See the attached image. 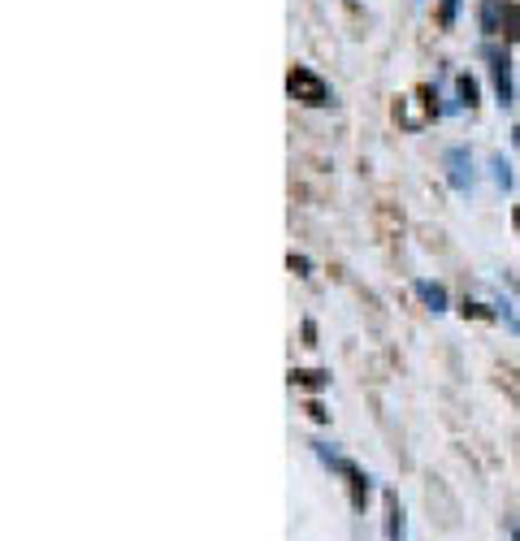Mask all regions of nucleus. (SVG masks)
<instances>
[{"mask_svg":"<svg viewBox=\"0 0 520 541\" xmlns=\"http://www.w3.org/2000/svg\"><path fill=\"white\" fill-rule=\"evenodd\" d=\"M516 143H520V130H516Z\"/></svg>","mask_w":520,"mask_h":541,"instance_id":"7ed1b4c3","label":"nucleus"},{"mask_svg":"<svg viewBox=\"0 0 520 541\" xmlns=\"http://www.w3.org/2000/svg\"><path fill=\"white\" fill-rule=\"evenodd\" d=\"M286 91H291L299 104H308V109H321V104H330V87H325L312 70H304V65H295V70L286 74Z\"/></svg>","mask_w":520,"mask_h":541,"instance_id":"f257e3e1","label":"nucleus"},{"mask_svg":"<svg viewBox=\"0 0 520 541\" xmlns=\"http://www.w3.org/2000/svg\"><path fill=\"white\" fill-rule=\"evenodd\" d=\"M499 381L512 390V399L520 403V373H516V368H499Z\"/></svg>","mask_w":520,"mask_h":541,"instance_id":"f03ea898","label":"nucleus"}]
</instances>
